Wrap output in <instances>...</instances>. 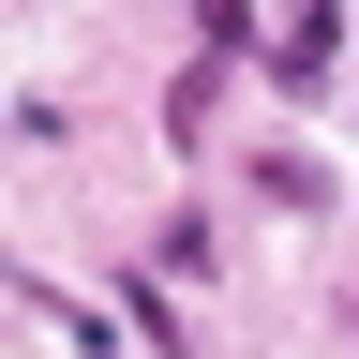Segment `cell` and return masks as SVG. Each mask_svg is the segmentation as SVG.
<instances>
[{
    "mask_svg": "<svg viewBox=\"0 0 359 359\" xmlns=\"http://www.w3.org/2000/svg\"><path fill=\"white\" fill-rule=\"evenodd\" d=\"M344 344H359V299H344Z\"/></svg>",
    "mask_w": 359,
    "mask_h": 359,
    "instance_id": "cell-5",
    "label": "cell"
},
{
    "mask_svg": "<svg viewBox=\"0 0 359 359\" xmlns=\"http://www.w3.org/2000/svg\"><path fill=\"white\" fill-rule=\"evenodd\" d=\"M120 314H135V344H150V359H195V344H180V299H150V285H120Z\"/></svg>",
    "mask_w": 359,
    "mask_h": 359,
    "instance_id": "cell-4",
    "label": "cell"
},
{
    "mask_svg": "<svg viewBox=\"0 0 359 359\" xmlns=\"http://www.w3.org/2000/svg\"><path fill=\"white\" fill-rule=\"evenodd\" d=\"M330 45H344V0H299V15L269 30V60H255V75H269V90H299V105H314V90H330Z\"/></svg>",
    "mask_w": 359,
    "mask_h": 359,
    "instance_id": "cell-1",
    "label": "cell"
},
{
    "mask_svg": "<svg viewBox=\"0 0 359 359\" xmlns=\"http://www.w3.org/2000/svg\"><path fill=\"white\" fill-rule=\"evenodd\" d=\"M240 180H255V195H269V210H330V180H314V165H299V150H255V165H240Z\"/></svg>",
    "mask_w": 359,
    "mask_h": 359,
    "instance_id": "cell-3",
    "label": "cell"
},
{
    "mask_svg": "<svg viewBox=\"0 0 359 359\" xmlns=\"http://www.w3.org/2000/svg\"><path fill=\"white\" fill-rule=\"evenodd\" d=\"M195 45H210V60H269V30H255V0H195Z\"/></svg>",
    "mask_w": 359,
    "mask_h": 359,
    "instance_id": "cell-2",
    "label": "cell"
}]
</instances>
